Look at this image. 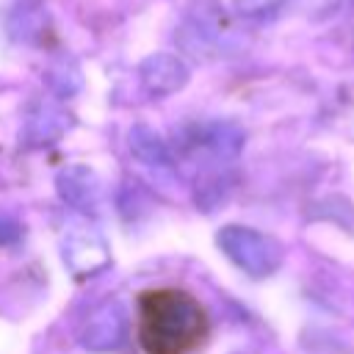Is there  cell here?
Masks as SVG:
<instances>
[{
    "label": "cell",
    "instance_id": "cell-3",
    "mask_svg": "<svg viewBox=\"0 0 354 354\" xmlns=\"http://www.w3.org/2000/svg\"><path fill=\"white\" fill-rule=\"evenodd\" d=\"M285 0H232L235 11L241 17H263V14H271L282 6Z\"/></svg>",
    "mask_w": 354,
    "mask_h": 354
},
{
    "label": "cell",
    "instance_id": "cell-2",
    "mask_svg": "<svg viewBox=\"0 0 354 354\" xmlns=\"http://www.w3.org/2000/svg\"><path fill=\"white\" fill-rule=\"evenodd\" d=\"M141 72H144L147 86L155 88V91H171L185 80V66L174 55H166V53L147 58Z\"/></svg>",
    "mask_w": 354,
    "mask_h": 354
},
{
    "label": "cell",
    "instance_id": "cell-1",
    "mask_svg": "<svg viewBox=\"0 0 354 354\" xmlns=\"http://www.w3.org/2000/svg\"><path fill=\"white\" fill-rule=\"evenodd\" d=\"M207 337V307L188 288L158 285L136 296V340L144 354H196Z\"/></svg>",
    "mask_w": 354,
    "mask_h": 354
}]
</instances>
